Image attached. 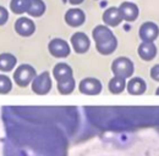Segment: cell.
Returning a JSON list of instances; mask_svg holds the SVG:
<instances>
[{
    "label": "cell",
    "instance_id": "1",
    "mask_svg": "<svg viewBox=\"0 0 159 156\" xmlns=\"http://www.w3.org/2000/svg\"><path fill=\"white\" fill-rule=\"evenodd\" d=\"M1 119L4 156H66L80 114L72 106H2Z\"/></svg>",
    "mask_w": 159,
    "mask_h": 156
},
{
    "label": "cell",
    "instance_id": "2",
    "mask_svg": "<svg viewBox=\"0 0 159 156\" xmlns=\"http://www.w3.org/2000/svg\"><path fill=\"white\" fill-rule=\"evenodd\" d=\"M93 39L97 50L103 55H109L116 49L118 40L107 26H97L93 29Z\"/></svg>",
    "mask_w": 159,
    "mask_h": 156
},
{
    "label": "cell",
    "instance_id": "3",
    "mask_svg": "<svg viewBox=\"0 0 159 156\" xmlns=\"http://www.w3.org/2000/svg\"><path fill=\"white\" fill-rule=\"evenodd\" d=\"M54 77L58 82V90L61 94H70L75 89V79L72 70L66 63H58L54 67Z\"/></svg>",
    "mask_w": 159,
    "mask_h": 156
},
{
    "label": "cell",
    "instance_id": "4",
    "mask_svg": "<svg viewBox=\"0 0 159 156\" xmlns=\"http://www.w3.org/2000/svg\"><path fill=\"white\" fill-rule=\"evenodd\" d=\"M111 70L115 76L122 78H129L134 73V63L130 58H118L114 60L111 65Z\"/></svg>",
    "mask_w": 159,
    "mask_h": 156
},
{
    "label": "cell",
    "instance_id": "5",
    "mask_svg": "<svg viewBox=\"0 0 159 156\" xmlns=\"http://www.w3.org/2000/svg\"><path fill=\"white\" fill-rule=\"evenodd\" d=\"M36 77V71L30 65H21L14 73V79L20 87H27Z\"/></svg>",
    "mask_w": 159,
    "mask_h": 156
},
{
    "label": "cell",
    "instance_id": "6",
    "mask_svg": "<svg viewBox=\"0 0 159 156\" xmlns=\"http://www.w3.org/2000/svg\"><path fill=\"white\" fill-rule=\"evenodd\" d=\"M50 88H52V79L48 72L40 73L39 76L34 77V79L32 80V89L36 94L44 95L49 93Z\"/></svg>",
    "mask_w": 159,
    "mask_h": 156
},
{
    "label": "cell",
    "instance_id": "7",
    "mask_svg": "<svg viewBox=\"0 0 159 156\" xmlns=\"http://www.w3.org/2000/svg\"><path fill=\"white\" fill-rule=\"evenodd\" d=\"M80 92L87 95H97L102 92V83L96 78H84L80 83Z\"/></svg>",
    "mask_w": 159,
    "mask_h": 156
},
{
    "label": "cell",
    "instance_id": "8",
    "mask_svg": "<svg viewBox=\"0 0 159 156\" xmlns=\"http://www.w3.org/2000/svg\"><path fill=\"white\" fill-rule=\"evenodd\" d=\"M49 51L55 58H66L70 54V46L65 40L57 38L49 43Z\"/></svg>",
    "mask_w": 159,
    "mask_h": 156
},
{
    "label": "cell",
    "instance_id": "9",
    "mask_svg": "<svg viewBox=\"0 0 159 156\" xmlns=\"http://www.w3.org/2000/svg\"><path fill=\"white\" fill-rule=\"evenodd\" d=\"M158 34L159 28L154 22H144L139 28V38L143 41H153Z\"/></svg>",
    "mask_w": 159,
    "mask_h": 156
},
{
    "label": "cell",
    "instance_id": "10",
    "mask_svg": "<svg viewBox=\"0 0 159 156\" xmlns=\"http://www.w3.org/2000/svg\"><path fill=\"white\" fill-rule=\"evenodd\" d=\"M71 44L74 46V50L77 54H83L89 48V39L84 33L77 32L71 37Z\"/></svg>",
    "mask_w": 159,
    "mask_h": 156
},
{
    "label": "cell",
    "instance_id": "11",
    "mask_svg": "<svg viewBox=\"0 0 159 156\" xmlns=\"http://www.w3.org/2000/svg\"><path fill=\"white\" fill-rule=\"evenodd\" d=\"M119 10L121 12L122 20H125L127 22H134L139 17V7L134 2H129V1L122 2L119 6Z\"/></svg>",
    "mask_w": 159,
    "mask_h": 156
},
{
    "label": "cell",
    "instance_id": "12",
    "mask_svg": "<svg viewBox=\"0 0 159 156\" xmlns=\"http://www.w3.org/2000/svg\"><path fill=\"white\" fill-rule=\"evenodd\" d=\"M15 29L16 32L20 34V36H23V37H28L31 34H33L34 29H36V26L34 23L27 17H21L16 21L15 23Z\"/></svg>",
    "mask_w": 159,
    "mask_h": 156
},
{
    "label": "cell",
    "instance_id": "13",
    "mask_svg": "<svg viewBox=\"0 0 159 156\" xmlns=\"http://www.w3.org/2000/svg\"><path fill=\"white\" fill-rule=\"evenodd\" d=\"M84 20H86L84 12L81 9H70L65 14V21L71 27H79L81 24H83Z\"/></svg>",
    "mask_w": 159,
    "mask_h": 156
},
{
    "label": "cell",
    "instance_id": "14",
    "mask_svg": "<svg viewBox=\"0 0 159 156\" xmlns=\"http://www.w3.org/2000/svg\"><path fill=\"white\" fill-rule=\"evenodd\" d=\"M103 21H104L105 24H108L110 27H115V26L120 24V22L122 21V16H121L119 7L107 9L103 14Z\"/></svg>",
    "mask_w": 159,
    "mask_h": 156
},
{
    "label": "cell",
    "instance_id": "15",
    "mask_svg": "<svg viewBox=\"0 0 159 156\" xmlns=\"http://www.w3.org/2000/svg\"><path fill=\"white\" fill-rule=\"evenodd\" d=\"M139 58L144 61H151L157 55V48L153 41H143L139 46Z\"/></svg>",
    "mask_w": 159,
    "mask_h": 156
},
{
    "label": "cell",
    "instance_id": "16",
    "mask_svg": "<svg viewBox=\"0 0 159 156\" xmlns=\"http://www.w3.org/2000/svg\"><path fill=\"white\" fill-rule=\"evenodd\" d=\"M127 92L130 94H134V95H141L146 92L147 89V85H146V82L139 77L131 78L130 82L127 83Z\"/></svg>",
    "mask_w": 159,
    "mask_h": 156
},
{
    "label": "cell",
    "instance_id": "17",
    "mask_svg": "<svg viewBox=\"0 0 159 156\" xmlns=\"http://www.w3.org/2000/svg\"><path fill=\"white\" fill-rule=\"evenodd\" d=\"M16 65V58L11 54H0V71L9 72Z\"/></svg>",
    "mask_w": 159,
    "mask_h": 156
},
{
    "label": "cell",
    "instance_id": "18",
    "mask_svg": "<svg viewBox=\"0 0 159 156\" xmlns=\"http://www.w3.org/2000/svg\"><path fill=\"white\" fill-rule=\"evenodd\" d=\"M45 11V4L42 0H31V4L28 6V15L33 17H39Z\"/></svg>",
    "mask_w": 159,
    "mask_h": 156
},
{
    "label": "cell",
    "instance_id": "19",
    "mask_svg": "<svg viewBox=\"0 0 159 156\" xmlns=\"http://www.w3.org/2000/svg\"><path fill=\"white\" fill-rule=\"evenodd\" d=\"M126 88V83H125V78L115 76L113 79H110L109 82V90L114 94H119L121 92H124V89Z\"/></svg>",
    "mask_w": 159,
    "mask_h": 156
},
{
    "label": "cell",
    "instance_id": "20",
    "mask_svg": "<svg viewBox=\"0 0 159 156\" xmlns=\"http://www.w3.org/2000/svg\"><path fill=\"white\" fill-rule=\"evenodd\" d=\"M30 4H31V0H11L10 7H11V11L15 14H23V12H27Z\"/></svg>",
    "mask_w": 159,
    "mask_h": 156
},
{
    "label": "cell",
    "instance_id": "21",
    "mask_svg": "<svg viewBox=\"0 0 159 156\" xmlns=\"http://www.w3.org/2000/svg\"><path fill=\"white\" fill-rule=\"evenodd\" d=\"M11 90V80L6 76L0 75V94H6Z\"/></svg>",
    "mask_w": 159,
    "mask_h": 156
},
{
    "label": "cell",
    "instance_id": "22",
    "mask_svg": "<svg viewBox=\"0 0 159 156\" xmlns=\"http://www.w3.org/2000/svg\"><path fill=\"white\" fill-rule=\"evenodd\" d=\"M6 21H7V11L5 7L0 6V26L4 24Z\"/></svg>",
    "mask_w": 159,
    "mask_h": 156
},
{
    "label": "cell",
    "instance_id": "23",
    "mask_svg": "<svg viewBox=\"0 0 159 156\" xmlns=\"http://www.w3.org/2000/svg\"><path fill=\"white\" fill-rule=\"evenodd\" d=\"M151 77L153 78L154 80L159 82V63L152 67V70H151Z\"/></svg>",
    "mask_w": 159,
    "mask_h": 156
},
{
    "label": "cell",
    "instance_id": "24",
    "mask_svg": "<svg viewBox=\"0 0 159 156\" xmlns=\"http://www.w3.org/2000/svg\"><path fill=\"white\" fill-rule=\"evenodd\" d=\"M71 4H74V5H79V4H81L83 0H69Z\"/></svg>",
    "mask_w": 159,
    "mask_h": 156
},
{
    "label": "cell",
    "instance_id": "25",
    "mask_svg": "<svg viewBox=\"0 0 159 156\" xmlns=\"http://www.w3.org/2000/svg\"><path fill=\"white\" fill-rule=\"evenodd\" d=\"M156 94H158V95H159V88L157 89V93H156Z\"/></svg>",
    "mask_w": 159,
    "mask_h": 156
}]
</instances>
